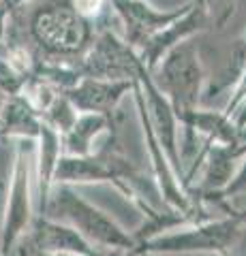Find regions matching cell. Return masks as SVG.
I'll return each mask as SVG.
<instances>
[{"instance_id":"6da1fadb","label":"cell","mask_w":246,"mask_h":256,"mask_svg":"<svg viewBox=\"0 0 246 256\" xmlns=\"http://www.w3.org/2000/svg\"><path fill=\"white\" fill-rule=\"evenodd\" d=\"M39 216H47L52 220H60L73 226L86 242L97 246L101 252H133L137 248V239L131 237L122 226H118L105 212L86 201L71 184H52L47 201Z\"/></svg>"},{"instance_id":"7a4b0ae2","label":"cell","mask_w":246,"mask_h":256,"mask_svg":"<svg viewBox=\"0 0 246 256\" xmlns=\"http://www.w3.org/2000/svg\"><path fill=\"white\" fill-rule=\"evenodd\" d=\"M246 233V210L223 220L199 222L188 230L141 239L131 254L169 252V254H225L229 256Z\"/></svg>"},{"instance_id":"3957f363","label":"cell","mask_w":246,"mask_h":256,"mask_svg":"<svg viewBox=\"0 0 246 256\" xmlns=\"http://www.w3.org/2000/svg\"><path fill=\"white\" fill-rule=\"evenodd\" d=\"M33 141L15 139V158L11 169V186L7 196L3 233H0V252L9 254L15 244L28 233L33 224Z\"/></svg>"},{"instance_id":"277c9868","label":"cell","mask_w":246,"mask_h":256,"mask_svg":"<svg viewBox=\"0 0 246 256\" xmlns=\"http://www.w3.org/2000/svg\"><path fill=\"white\" fill-rule=\"evenodd\" d=\"M199 64L188 45L178 47L163 66V86L171 94L173 111L176 116L186 122L195 114V102L199 96Z\"/></svg>"},{"instance_id":"5b68a950","label":"cell","mask_w":246,"mask_h":256,"mask_svg":"<svg viewBox=\"0 0 246 256\" xmlns=\"http://www.w3.org/2000/svg\"><path fill=\"white\" fill-rule=\"evenodd\" d=\"M33 32L45 50L54 54H73L79 52L86 41V26L71 11L56 6L37 15Z\"/></svg>"},{"instance_id":"8992f818","label":"cell","mask_w":246,"mask_h":256,"mask_svg":"<svg viewBox=\"0 0 246 256\" xmlns=\"http://www.w3.org/2000/svg\"><path fill=\"white\" fill-rule=\"evenodd\" d=\"M33 252H77V254H88V256H105L107 252H101L90 242L77 233L73 226L52 220L47 216H37L33 218L28 233L24 235Z\"/></svg>"},{"instance_id":"52a82bcc","label":"cell","mask_w":246,"mask_h":256,"mask_svg":"<svg viewBox=\"0 0 246 256\" xmlns=\"http://www.w3.org/2000/svg\"><path fill=\"white\" fill-rule=\"evenodd\" d=\"M129 86L131 84H105V82H97V79H88V82L73 88L67 94V98L75 109H82L86 114L107 116L116 107L122 92L129 90Z\"/></svg>"},{"instance_id":"ba28073f","label":"cell","mask_w":246,"mask_h":256,"mask_svg":"<svg viewBox=\"0 0 246 256\" xmlns=\"http://www.w3.org/2000/svg\"><path fill=\"white\" fill-rule=\"evenodd\" d=\"M41 118L20 96L5 98L0 109V139H37Z\"/></svg>"},{"instance_id":"9c48e42d","label":"cell","mask_w":246,"mask_h":256,"mask_svg":"<svg viewBox=\"0 0 246 256\" xmlns=\"http://www.w3.org/2000/svg\"><path fill=\"white\" fill-rule=\"evenodd\" d=\"M39 141V160H37V178H39V214L50 194V188L54 184V171H56L58 158L62 156V139L56 128H52L41 120V128L37 134Z\"/></svg>"},{"instance_id":"30bf717a","label":"cell","mask_w":246,"mask_h":256,"mask_svg":"<svg viewBox=\"0 0 246 256\" xmlns=\"http://www.w3.org/2000/svg\"><path fill=\"white\" fill-rule=\"evenodd\" d=\"M107 126H109V120L103 114H84L82 118H75V122L60 134L62 154L67 156L92 154V139L99 132L105 130Z\"/></svg>"},{"instance_id":"8fae6325","label":"cell","mask_w":246,"mask_h":256,"mask_svg":"<svg viewBox=\"0 0 246 256\" xmlns=\"http://www.w3.org/2000/svg\"><path fill=\"white\" fill-rule=\"evenodd\" d=\"M148 96H150V109H152V120H148L150 126L154 128V137L158 146L165 150L169 164L180 169V156L176 148V122H173V114L167 107V102L161 98L152 84H148Z\"/></svg>"},{"instance_id":"7c38bea8","label":"cell","mask_w":246,"mask_h":256,"mask_svg":"<svg viewBox=\"0 0 246 256\" xmlns=\"http://www.w3.org/2000/svg\"><path fill=\"white\" fill-rule=\"evenodd\" d=\"M246 190V158H244V162H242V169L235 173V178H231L227 182V186L218 192V198H227V196H233L237 194V192H242Z\"/></svg>"},{"instance_id":"4fadbf2b","label":"cell","mask_w":246,"mask_h":256,"mask_svg":"<svg viewBox=\"0 0 246 256\" xmlns=\"http://www.w3.org/2000/svg\"><path fill=\"white\" fill-rule=\"evenodd\" d=\"M7 256H33V250H30V246H28L26 239L22 237L20 242L15 244V248H13V250H11L9 254H7Z\"/></svg>"},{"instance_id":"5bb4252c","label":"cell","mask_w":246,"mask_h":256,"mask_svg":"<svg viewBox=\"0 0 246 256\" xmlns=\"http://www.w3.org/2000/svg\"><path fill=\"white\" fill-rule=\"evenodd\" d=\"M33 256H88V254H77V252H33Z\"/></svg>"},{"instance_id":"9a60e30c","label":"cell","mask_w":246,"mask_h":256,"mask_svg":"<svg viewBox=\"0 0 246 256\" xmlns=\"http://www.w3.org/2000/svg\"><path fill=\"white\" fill-rule=\"evenodd\" d=\"M105 256H139V254H131V252H124V250H109Z\"/></svg>"},{"instance_id":"2e32d148","label":"cell","mask_w":246,"mask_h":256,"mask_svg":"<svg viewBox=\"0 0 246 256\" xmlns=\"http://www.w3.org/2000/svg\"><path fill=\"white\" fill-rule=\"evenodd\" d=\"M184 256H225V254H184Z\"/></svg>"},{"instance_id":"e0dca14e","label":"cell","mask_w":246,"mask_h":256,"mask_svg":"<svg viewBox=\"0 0 246 256\" xmlns=\"http://www.w3.org/2000/svg\"><path fill=\"white\" fill-rule=\"evenodd\" d=\"M3 102H5V94L0 92V109H3Z\"/></svg>"},{"instance_id":"ac0fdd59","label":"cell","mask_w":246,"mask_h":256,"mask_svg":"<svg viewBox=\"0 0 246 256\" xmlns=\"http://www.w3.org/2000/svg\"><path fill=\"white\" fill-rule=\"evenodd\" d=\"M139 256H156V254H152V252H144V254H139Z\"/></svg>"},{"instance_id":"d6986e66","label":"cell","mask_w":246,"mask_h":256,"mask_svg":"<svg viewBox=\"0 0 246 256\" xmlns=\"http://www.w3.org/2000/svg\"><path fill=\"white\" fill-rule=\"evenodd\" d=\"M0 190H5V184L3 182H0Z\"/></svg>"},{"instance_id":"ffe728a7","label":"cell","mask_w":246,"mask_h":256,"mask_svg":"<svg viewBox=\"0 0 246 256\" xmlns=\"http://www.w3.org/2000/svg\"><path fill=\"white\" fill-rule=\"evenodd\" d=\"M0 256H3V252H0Z\"/></svg>"}]
</instances>
